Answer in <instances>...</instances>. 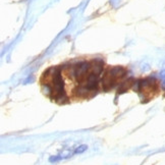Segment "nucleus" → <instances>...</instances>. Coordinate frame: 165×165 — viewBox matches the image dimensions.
I'll return each instance as SVG.
<instances>
[{
  "label": "nucleus",
  "mask_w": 165,
  "mask_h": 165,
  "mask_svg": "<svg viewBox=\"0 0 165 165\" xmlns=\"http://www.w3.org/2000/svg\"><path fill=\"white\" fill-rule=\"evenodd\" d=\"M126 70L121 66H115V67L109 68L107 72L104 75L103 79H102V87L103 90L108 91L114 87L118 80L122 79L126 75Z\"/></svg>",
  "instance_id": "f257e3e1"
},
{
  "label": "nucleus",
  "mask_w": 165,
  "mask_h": 165,
  "mask_svg": "<svg viewBox=\"0 0 165 165\" xmlns=\"http://www.w3.org/2000/svg\"><path fill=\"white\" fill-rule=\"evenodd\" d=\"M133 82V79H130V80H128V81H126V82H122L121 86H120V87H119V89H118V93H119V94H121V93L126 92V91H128V89H130L131 87L133 86V82Z\"/></svg>",
  "instance_id": "f03ea898"
},
{
  "label": "nucleus",
  "mask_w": 165,
  "mask_h": 165,
  "mask_svg": "<svg viewBox=\"0 0 165 165\" xmlns=\"http://www.w3.org/2000/svg\"><path fill=\"white\" fill-rule=\"evenodd\" d=\"M87 148H88V147H87L86 145H82V146L79 147V148H77V150H75V153H77V154H81V153L84 152V151H86Z\"/></svg>",
  "instance_id": "7ed1b4c3"
},
{
  "label": "nucleus",
  "mask_w": 165,
  "mask_h": 165,
  "mask_svg": "<svg viewBox=\"0 0 165 165\" xmlns=\"http://www.w3.org/2000/svg\"><path fill=\"white\" fill-rule=\"evenodd\" d=\"M160 77H161V79L165 80V70L162 71V72H161V75H160Z\"/></svg>",
  "instance_id": "20e7f679"
}]
</instances>
